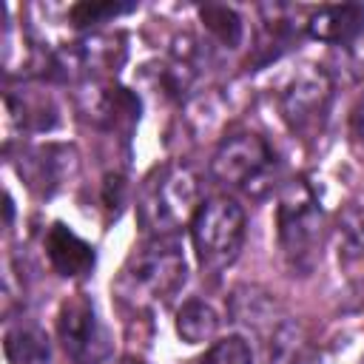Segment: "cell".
<instances>
[{
    "label": "cell",
    "mask_w": 364,
    "mask_h": 364,
    "mask_svg": "<svg viewBox=\"0 0 364 364\" xmlns=\"http://www.w3.org/2000/svg\"><path fill=\"white\" fill-rule=\"evenodd\" d=\"M202 364H253V353L242 336H228L205 353Z\"/></svg>",
    "instance_id": "cell-19"
},
{
    "label": "cell",
    "mask_w": 364,
    "mask_h": 364,
    "mask_svg": "<svg viewBox=\"0 0 364 364\" xmlns=\"http://www.w3.org/2000/svg\"><path fill=\"white\" fill-rule=\"evenodd\" d=\"M304 31L318 43L350 46L364 34V3L318 6L307 14Z\"/></svg>",
    "instance_id": "cell-11"
},
{
    "label": "cell",
    "mask_w": 364,
    "mask_h": 364,
    "mask_svg": "<svg viewBox=\"0 0 364 364\" xmlns=\"http://www.w3.org/2000/svg\"><path fill=\"white\" fill-rule=\"evenodd\" d=\"M3 350H6V358L11 364H51L48 336L43 333L40 324L26 321V318L6 327Z\"/></svg>",
    "instance_id": "cell-13"
},
{
    "label": "cell",
    "mask_w": 364,
    "mask_h": 364,
    "mask_svg": "<svg viewBox=\"0 0 364 364\" xmlns=\"http://www.w3.org/2000/svg\"><path fill=\"white\" fill-rule=\"evenodd\" d=\"M136 6L134 3H77L68 9V20L71 26L77 28H88V26H97V23H105L111 17H119V14H128L134 11Z\"/></svg>",
    "instance_id": "cell-18"
},
{
    "label": "cell",
    "mask_w": 364,
    "mask_h": 364,
    "mask_svg": "<svg viewBox=\"0 0 364 364\" xmlns=\"http://www.w3.org/2000/svg\"><path fill=\"white\" fill-rule=\"evenodd\" d=\"M191 242L205 270L228 267L245 242V210L230 196H210L199 205L191 222Z\"/></svg>",
    "instance_id": "cell-3"
},
{
    "label": "cell",
    "mask_w": 364,
    "mask_h": 364,
    "mask_svg": "<svg viewBox=\"0 0 364 364\" xmlns=\"http://www.w3.org/2000/svg\"><path fill=\"white\" fill-rule=\"evenodd\" d=\"M46 256H48V264L54 267V273H60L63 279H82L94 270L97 264V253H94V245H88L82 236H77L68 225L63 222H54L48 230H46Z\"/></svg>",
    "instance_id": "cell-10"
},
{
    "label": "cell",
    "mask_w": 364,
    "mask_h": 364,
    "mask_svg": "<svg viewBox=\"0 0 364 364\" xmlns=\"http://www.w3.org/2000/svg\"><path fill=\"white\" fill-rule=\"evenodd\" d=\"M80 108L94 125L105 131H131V125L139 119V100L111 82H85L80 91Z\"/></svg>",
    "instance_id": "cell-9"
},
{
    "label": "cell",
    "mask_w": 364,
    "mask_h": 364,
    "mask_svg": "<svg viewBox=\"0 0 364 364\" xmlns=\"http://www.w3.org/2000/svg\"><path fill=\"white\" fill-rule=\"evenodd\" d=\"M358 131H361V136H364V97H361V102H358Z\"/></svg>",
    "instance_id": "cell-20"
},
{
    "label": "cell",
    "mask_w": 364,
    "mask_h": 364,
    "mask_svg": "<svg viewBox=\"0 0 364 364\" xmlns=\"http://www.w3.org/2000/svg\"><path fill=\"white\" fill-rule=\"evenodd\" d=\"M17 173L34 193L54 196L77 173V151L74 145H65V142L31 145L20 154Z\"/></svg>",
    "instance_id": "cell-8"
},
{
    "label": "cell",
    "mask_w": 364,
    "mask_h": 364,
    "mask_svg": "<svg viewBox=\"0 0 364 364\" xmlns=\"http://www.w3.org/2000/svg\"><path fill=\"white\" fill-rule=\"evenodd\" d=\"M267 364H304V338L293 321H279L270 330Z\"/></svg>",
    "instance_id": "cell-17"
},
{
    "label": "cell",
    "mask_w": 364,
    "mask_h": 364,
    "mask_svg": "<svg viewBox=\"0 0 364 364\" xmlns=\"http://www.w3.org/2000/svg\"><path fill=\"white\" fill-rule=\"evenodd\" d=\"M199 20L205 26V31L225 48H239L245 40V23L239 17L236 9L225 6V3H205L199 6Z\"/></svg>",
    "instance_id": "cell-15"
},
{
    "label": "cell",
    "mask_w": 364,
    "mask_h": 364,
    "mask_svg": "<svg viewBox=\"0 0 364 364\" xmlns=\"http://www.w3.org/2000/svg\"><path fill=\"white\" fill-rule=\"evenodd\" d=\"M188 279V262L173 236L148 239L134 247L119 276L114 279V296L131 310H154L168 304Z\"/></svg>",
    "instance_id": "cell-1"
},
{
    "label": "cell",
    "mask_w": 364,
    "mask_h": 364,
    "mask_svg": "<svg viewBox=\"0 0 364 364\" xmlns=\"http://www.w3.org/2000/svg\"><path fill=\"white\" fill-rule=\"evenodd\" d=\"M279 245L290 267L310 270L316 262V245L321 236V208L313 188L304 179H290L276 208Z\"/></svg>",
    "instance_id": "cell-4"
},
{
    "label": "cell",
    "mask_w": 364,
    "mask_h": 364,
    "mask_svg": "<svg viewBox=\"0 0 364 364\" xmlns=\"http://www.w3.org/2000/svg\"><path fill=\"white\" fill-rule=\"evenodd\" d=\"M276 168V154L267 145L264 136L253 131L230 134L219 142L210 159V173L225 188H239L247 193H256L259 185L270 179Z\"/></svg>",
    "instance_id": "cell-5"
},
{
    "label": "cell",
    "mask_w": 364,
    "mask_h": 364,
    "mask_svg": "<svg viewBox=\"0 0 364 364\" xmlns=\"http://www.w3.org/2000/svg\"><path fill=\"white\" fill-rule=\"evenodd\" d=\"M219 330V313L202 301V299H188L179 313H176V333L182 341L188 344H202V341H210Z\"/></svg>",
    "instance_id": "cell-14"
},
{
    "label": "cell",
    "mask_w": 364,
    "mask_h": 364,
    "mask_svg": "<svg viewBox=\"0 0 364 364\" xmlns=\"http://www.w3.org/2000/svg\"><path fill=\"white\" fill-rule=\"evenodd\" d=\"M119 364H145V361H139V358H134V355H125Z\"/></svg>",
    "instance_id": "cell-21"
},
{
    "label": "cell",
    "mask_w": 364,
    "mask_h": 364,
    "mask_svg": "<svg viewBox=\"0 0 364 364\" xmlns=\"http://www.w3.org/2000/svg\"><path fill=\"white\" fill-rule=\"evenodd\" d=\"M57 336L74 364H105L111 355V336L97 304L85 293L68 296L57 310Z\"/></svg>",
    "instance_id": "cell-7"
},
{
    "label": "cell",
    "mask_w": 364,
    "mask_h": 364,
    "mask_svg": "<svg viewBox=\"0 0 364 364\" xmlns=\"http://www.w3.org/2000/svg\"><path fill=\"white\" fill-rule=\"evenodd\" d=\"M333 105V80L318 65L296 71L279 94V111L293 134L313 139L324 131Z\"/></svg>",
    "instance_id": "cell-6"
},
{
    "label": "cell",
    "mask_w": 364,
    "mask_h": 364,
    "mask_svg": "<svg viewBox=\"0 0 364 364\" xmlns=\"http://www.w3.org/2000/svg\"><path fill=\"white\" fill-rule=\"evenodd\" d=\"M6 111H9V122H14L20 131H51L60 122L51 97L31 88L6 91Z\"/></svg>",
    "instance_id": "cell-12"
},
{
    "label": "cell",
    "mask_w": 364,
    "mask_h": 364,
    "mask_svg": "<svg viewBox=\"0 0 364 364\" xmlns=\"http://www.w3.org/2000/svg\"><path fill=\"white\" fill-rule=\"evenodd\" d=\"M202 205V185L191 165L165 162L139 188L136 222L151 239L173 236L182 225L193 222Z\"/></svg>",
    "instance_id": "cell-2"
},
{
    "label": "cell",
    "mask_w": 364,
    "mask_h": 364,
    "mask_svg": "<svg viewBox=\"0 0 364 364\" xmlns=\"http://www.w3.org/2000/svg\"><path fill=\"white\" fill-rule=\"evenodd\" d=\"M336 245L341 262H353L364 256V205H347L344 210H338Z\"/></svg>",
    "instance_id": "cell-16"
}]
</instances>
